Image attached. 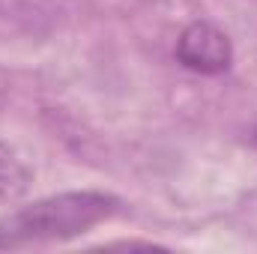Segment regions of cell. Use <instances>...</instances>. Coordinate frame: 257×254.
<instances>
[{
  "label": "cell",
  "mask_w": 257,
  "mask_h": 254,
  "mask_svg": "<svg viewBox=\"0 0 257 254\" xmlns=\"http://www.w3.org/2000/svg\"><path fill=\"white\" fill-rule=\"evenodd\" d=\"M117 209L120 200L105 191H66L33 200L18 212L0 218V248H21L81 236L117 215Z\"/></svg>",
  "instance_id": "cell-1"
},
{
  "label": "cell",
  "mask_w": 257,
  "mask_h": 254,
  "mask_svg": "<svg viewBox=\"0 0 257 254\" xmlns=\"http://www.w3.org/2000/svg\"><path fill=\"white\" fill-rule=\"evenodd\" d=\"M177 60L197 75H224L233 63V45L212 21H192L174 48Z\"/></svg>",
  "instance_id": "cell-2"
},
{
  "label": "cell",
  "mask_w": 257,
  "mask_h": 254,
  "mask_svg": "<svg viewBox=\"0 0 257 254\" xmlns=\"http://www.w3.org/2000/svg\"><path fill=\"white\" fill-rule=\"evenodd\" d=\"M30 183H33V174L24 165V159L9 144L0 141V200L9 203V200L24 197L27 189H30Z\"/></svg>",
  "instance_id": "cell-3"
},
{
  "label": "cell",
  "mask_w": 257,
  "mask_h": 254,
  "mask_svg": "<svg viewBox=\"0 0 257 254\" xmlns=\"http://www.w3.org/2000/svg\"><path fill=\"white\" fill-rule=\"evenodd\" d=\"M251 144H254V150H257V129H254V135H251Z\"/></svg>",
  "instance_id": "cell-4"
}]
</instances>
